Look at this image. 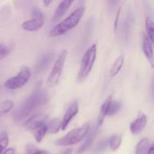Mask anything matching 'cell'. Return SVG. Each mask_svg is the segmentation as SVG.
<instances>
[{"instance_id":"1","label":"cell","mask_w":154,"mask_h":154,"mask_svg":"<svg viewBox=\"0 0 154 154\" xmlns=\"http://www.w3.org/2000/svg\"><path fill=\"white\" fill-rule=\"evenodd\" d=\"M49 101V96L44 89L38 88L35 90L20 106L13 113V118L15 121L21 122L29 116L46 105Z\"/></svg>"},{"instance_id":"2","label":"cell","mask_w":154,"mask_h":154,"mask_svg":"<svg viewBox=\"0 0 154 154\" xmlns=\"http://www.w3.org/2000/svg\"><path fill=\"white\" fill-rule=\"evenodd\" d=\"M85 12V8L81 6L74 11L70 15L67 17L66 19L63 20L62 22L56 25L49 33V36L51 38H55L57 36H60L65 34L72 29L75 28L82 18Z\"/></svg>"},{"instance_id":"3","label":"cell","mask_w":154,"mask_h":154,"mask_svg":"<svg viewBox=\"0 0 154 154\" xmlns=\"http://www.w3.org/2000/svg\"><path fill=\"white\" fill-rule=\"evenodd\" d=\"M96 54H97V47L96 44L92 45L84 53L81 60L79 72L77 77L78 81L83 82L89 76L93 67V65L96 62Z\"/></svg>"},{"instance_id":"4","label":"cell","mask_w":154,"mask_h":154,"mask_svg":"<svg viewBox=\"0 0 154 154\" xmlns=\"http://www.w3.org/2000/svg\"><path fill=\"white\" fill-rule=\"evenodd\" d=\"M90 131V123H86L81 127L76 128L68 132L64 137L60 138L55 142V144L61 147H66L76 144L82 141Z\"/></svg>"},{"instance_id":"5","label":"cell","mask_w":154,"mask_h":154,"mask_svg":"<svg viewBox=\"0 0 154 154\" xmlns=\"http://www.w3.org/2000/svg\"><path fill=\"white\" fill-rule=\"evenodd\" d=\"M31 78V70L26 66H22L20 68L19 72L16 76L8 79L5 82V87L8 90H14L22 88L29 81Z\"/></svg>"},{"instance_id":"6","label":"cell","mask_w":154,"mask_h":154,"mask_svg":"<svg viewBox=\"0 0 154 154\" xmlns=\"http://www.w3.org/2000/svg\"><path fill=\"white\" fill-rule=\"evenodd\" d=\"M67 55L68 51L66 49L63 50L60 52V54H59L58 57H57L55 63H54V67L51 70V72L50 73L49 76H48V81H47V84H48V87H55L59 83L60 77L62 75V72H63L65 63H66V60L67 58Z\"/></svg>"},{"instance_id":"7","label":"cell","mask_w":154,"mask_h":154,"mask_svg":"<svg viewBox=\"0 0 154 154\" xmlns=\"http://www.w3.org/2000/svg\"><path fill=\"white\" fill-rule=\"evenodd\" d=\"M32 18L24 21L22 23V29L28 32H35L40 29L45 23V17L42 11L38 7L35 6L32 11Z\"/></svg>"},{"instance_id":"8","label":"cell","mask_w":154,"mask_h":154,"mask_svg":"<svg viewBox=\"0 0 154 154\" xmlns=\"http://www.w3.org/2000/svg\"><path fill=\"white\" fill-rule=\"evenodd\" d=\"M47 118H48V114L45 113L33 114L29 120L24 123L23 126L26 130L33 131L42 124L45 123Z\"/></svg>"},{"instance_id":"9","label":"cell","mask_w":154,"mask_h":154,"mask_svg":"<svg viewBox=\"0 0 154 154\" xmlns=\"http://www.w3.org/2000/svg\"><path fill=\"white\" fill-rule=\"evenodd\" d=\"M78 111H79V105H78V101H75L72 102V105L69 107L67 110H66V113H65L64 116H63V120L62 121V126L61 129L63 131L66 130L67 128L68 125L69 124L72 119L78 114Z\"/></svg>"},{"instance_id":"10","label":"cell","mask_w":154,"mask_h":154,"mask_svg":"<svg viewBox=\"0 0 154 154\" xmlns=\"http://www.w3.org/2000/svg\"><path fill=\"white\" fill-rule=\"evenodd\" d=\"M147 123V117L144 114H140L130 124V131L132 135H138L145 128Z\"/></svg>"},{"instance_id":"11","label":"cell","mask_w":154,"mask_h":154,"mask_svg":"<svg viewBox=\"0 0 154 154\" xmlns=\"http://www.w3.org/2000/svg\"><path fill=\"white\" fill-rule=\"evenodd\" d=\"M142 49L146 58L150 62V65L153 66V52L152 42L146 35V33H142Z\"/></svg>"},{"instance_id":"12","label":"cell","mask_w":154,"mask_h":154,"mask_svg":"<svg viewBox=\"0 0 154 154\" xmlns=\"http://www.w3.org/2000/svg\"><path fill=\"white\" fill-rule=\"evenodd\" d=\"M98 133H99V126L97 125L96 127L93 128L92 130L89 131L88 134H87V136L85 137V141L83 143L82 145L78 148L76 154H81L84 153L85 150H87V149L89 148V147L93 144V141H94L95 138H96Z\"/></svg>"},{"instance_id":"13","label":"cell","mask_w":154,"mask_h":154,"mask_svg":"<svg viewBox=\"0 0 154 154\" xmlns=\"http://www.w3.org/2000/svg\"><path fill=\"white\" fill-rule=\"evenodd\" d=\"M74 1L72 0H65V1H62L60 4L58 5L57 8H56L55 12H54V17H53V20L54 21H57L60 20L63 15L66 14V12L70 8L72 5L73 4Z\"/></svg>"},{"instance_id":"14","label":"cell","mask_w":154,"mask_h":154,"mask_svg":"<svg viewBox=\"0 0 154 154\" xmlns=\"http://www.w3.org/2000/svg\"><path fill=\"white\" fill-rule=\"evenodd\" d=\"M112 95H110L108 98L105 100V102L102 104V107H101L100 112H99V119H98V126H100L103 123L104 120H105V117L108 116V111H109L110 105H111V102H112Z\"/></svg>"},{"instance_id":"15","label":"cell","mask_w":154,"mask_h":154,"mask_svg":"<svg viewBox=\"0 0 154 154\" xmlns=\"http://www.w3.org/2000/svg\"><path fill=\"white\" fill-rule=\"evenodd\" d=\"M53 60V54L52 53H47V54H44L40 59L38 62L37 65L35 67V72L37 73H39L42 71L45 70L49 64L51 63V60Z\"/></svg>"},{"instance_id":"16","label":"cell","mask_w":154,"mask_h":154,"mask_svg":"<svg viewBox=\"0 0 154 154\" xmlns=\"http://www.w3.org/2000/svg\"><path fill=\"white\" fill-rule=\"evenodd\" d=\"M123 63H124V58L122 55L116 59L114 64L111 66V70H110V76H111V78H114L115 76H117V74L121 70Z\"/></svg>"},{"instance_id":"17","label":"cell","mask_w":154,"mask_h":154,"mask_svg":"<svg viewBox=\"0 0 154 154\" xmlns=\"http://www.w3.org/2000/svg\"><path fill=\"white\" fill-rule=\"evenodd\" d=\"M123 135L121 134H116L112 135L108 140V146L112 151H116L120 148L122 143Z\"/></svg>"},{"instance_id":"18","label":"cell","mask_w":154,"mask_h":154,"mask_svg":"<svg viewBox=\"0 0 154 154\" xmlns=\"http://www.w3.org/2000/svg\"><path fill=\"white\" fill-rule=\"evenodd\" d=\"M150 141L148 138H144L140 140L136 146L135 154H147L149 148H150Z\"/></svg>"},{"instance_id":"19","label":"cell","mask_w":154,"mask_h":154,"mask_svg":"<svg viewBox=\"0 0 154 154\" xmlns=\"http://www.w3.org/2000/svg\"><path fill=\"white\" fill-rule=\"evenodd\" d=\"M47 132H48V129H47V124L45 123L36 128L35 130H33V135H34L35 141L38 143L42 142Z\"/></svg>"},{"instance_id":"20","label":"cell","mask_w":154,"mask_h":154,"mask_svg":"<svg viewBox=\"0 0 154 154\" xmlns=\"http://www.w3.org/2000/svg\"><path fill=\"white\" fill-rule=\"evenodd\" d=\"M62 121L58 118H54L51 120L47 124L48 132L51 134H57L61 129Z\"/></svg>"},{"instance_id":"21","label":"cell","mask_w":154,"mask_h":154,"mask_svg":"<svg viewBox=\"0 0 154 154\" xmlns=\"http://www.w3.org/2000/svg\"><path fill=\"white\" fill-rule=\"evenodd\" d=\"M145 28L147 30V35L153 42L154 41V23L151 17H147L145 20Z\"/></svg>"},{"instance_id":"22","label":"cell","mask_w":154,"mask_h":154,"mask_svg":"<svg viewBox=\"0 0 154 154\" xmlns=\"http://www.w3.org/2000/svg\"><path fill=\"white\" fill-rule=\"evenodd\" d=\"M8 136L5 131H2L0 132V154L6 149L8 144Z\"/></svg>"},{"instance_id":"23","label":"cell","mask_w":154,"mask_h":154,"mask_svg":"<svg viewBox=\"0 0 154 154\" xmlns=\"http://www.w3.org/2000/svg\"><path fill=\"white\" fill-rule=\"evenodd\" d=\"M120 109H121V103H120V102H117V101L112 100V102H111V105H110L108 115V116L115 115L117 113H118L119 111H120Z\"/></svg>"},{"instance_id":"24","label":"cell","mask_w":154,"mask_h":154,"mask_svg":"<svg viewBox=\"0 0 154 154\" xmlns=\"http://www.w3.org/2000/svg\"><path fill=\"white\" fill-rule=\"evenodd\" d=\"M108 146V140H102V141L99 143L95 147V148L93 149V154H99L101 153L102 152L105 151V150L107 149Z\"/></svg>"},{"instance_id":"25","label":"cell","mask_w":154,"mask_h":154,"mask_svg":"<svg viewBox=\"0 0 154 154\" xmlns=\"http://www.w3.org/2000/svg\"><path fill=\"white\" fill-rule=\"evenodd\" d=\"M14 103L11 101H4L0 104V114H6L12 109Z\"/></svg>"},{"instance_id":"26","label":"cell","mask_w":154,"mask_h":154,"mask_svg":"<svg viewBox=\"0 0 154 154\" xmlns=\"http://www.w3.org/2000/svg\"><path fill=\"white\" fill-rule=\"evenodd\" d=\"M9 51H9V49L7 47L0 44V56L1 57H2L4 58L5 57H6L9 54Z\"/></svg>"},{"instance_id":"27","label":"cell","mask_w":154,"mask_h":154,"mask_svg":"<svg viewBox=\"0 0 154 154\" xmlns=\"http://www.w3.org/2000/svg\"><path fill=\"white\" fill-rule=\"evenodd\" d=\"M120 11H121V7L119 8L118 11L117 12V14H116L115 17V21H114V32H117V26H118V21H119V17H120Z\"/></svg>"},{"instance_id":"28","label":"cell","mask_w":154,"mask_h":154,"mask_svg":"<svg viewBox=\"0 0 154 154\" xmlns=\"http://www.w3.org/2000/svg\"><path fill=\"white\" fill-rule=\"evenodd\" d=\"M15 149L13 147H11V148L5 149L4 151L2 153V154H15Z\"/></svg>"},{"instance_id":"29","label":"cell","mask_w":154,"mask_h":154,"mask_svg":"<svg viewBox=\"0 0 154 154\" xmlns=\"http://www.w3.org/2000/svg\"><path fill=\"white\" fill-rule=\"evenodd\" d=\"M32 154H50V153L48 151H47V150H39V149H38V150H36V151H35Z\"/></svg>"},{"instance_id":"30","label":"cell","mask_w":154,"mask_h":154,"mask_svg":"<svg viewBox=\"0 0 154 154\" xmlns=\"http://www.w3.org/2000/svg\"><path fill=\"white\" fill-rule=\"evenodd\" d=\"M147 154H154V147L153 144H152V145L150 147V148H149Z\"/></svg>"},{"instance_id":"31","label":"cell","mask_w":154,"mask_h":154,"mask_svg":"<svg viewBox=\"0 0 154 154\" xmlns=\"http://www.w3.org/2000/svg\"><path fill=\"white\" fill-rule=\"evenodd\" d=\"M51 2H52V1H51V0H45V1L43 2V4L45 7H48V6L49 5Z\"/></svg>"},{"instance_id":"32","label":"cell","mask_w":154,"mask_h":154,"mask_svg":"<svg viewBox=\"0 0 154 154\" xmlns=\"http://www.w3.org/2000/svg\"><path fill=\"white\" fill-rule=\"evenodd\" d=\"M72 149H68V150H66V151L63 152L62 154H72Z\"/></svg>"},{"instance_id":"33","label":"cell","mask_w":154,"mask_h":154,"mask_svg":"<svg viewBox=\"0 0 154 154\" xmlns=\"http://www.w3.org/2000/svg\"><path fill=\"white\" fill-rule=\"evenodd\" d=\"M3 57H1V56H0V60H2V59Z\"/></svg>"}]
</instances>
